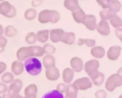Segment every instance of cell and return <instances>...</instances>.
I'll return each instance as SVG.
<instances>
[{"mask_svg": "<svg viewBox=\"0 0 122 98\" xmlns=\"http://www.w3.org/2000/svg\"><path fill=\"white\" fill-rule=\"evenodd\" d=\"M25 68L29 75L36 76L39 75L42 70V65L39 59L32 57L25 61Z\"/></svg>", "mask_w": 122, "mask_h": 98, "instance_id": "cell-1", "label": "cell"}, {"mask_svg": "<svg viewBox=\"0 0 122 98\" xmlns=\"http://www.w3.org/2000/svg\"><path fill=\"white\" fill-rule=\"evenodd\" d=\"M23 86L22 81L20 79L14 80L8 87V92L4 94L2 98H21L19 93L21 90Z\"/></svg>", "mask_w": 122, "mask_h": 98, "instance_id": "cell-2", "label": "cell"}, {"mask_svg": "<svg viewBox=\"0 0 122 98\" xmlns=\"http://www.w3.org/2000/svg\"><path fill=\"white\" fill-rule=\"evenodd\" d=\"M122 86V77L117 73L113 74L107 78L105 88L110 92L114 91L116 88Z\"/></svg>", "mask_w": 122, "mask_h": 98, "instance_id": "cell-3", "label": "cell"}, {"mask_svg": "<svg viewBox=\"0 0 122 98\" xmlns=\"http://www.w3.org/2000/svg\"><path fill=\"white\" fill-rule=\"evenodd\" d=\"M16 14V9L9 2L4 1L0 3V14L7 18H13Z\"/></svg>", "mask_w": 122, "mask_h": 98, "instance_id": "cell-4", "label": "cell"}, {"mask_svg": "<svg viewBox=\"0 0 122 98\" xmlns=\"http://www.w3.org/2000/svg\"><path fill=\"white\" fill-rule=\"evenodd\" d=\"M99 68H100V62L95 59L88 61L86 62L84 65L85 71L90 77L94 76L98 71Z\"/></svg>", "mask_w": 122, "mask_h": 98, "instance_id": "cell-5", "label": "cell"}, {"mask_svg": "<svg viewBox=\"0 0 122 98\" xmlns=\"http://www.w3.org/2000/svg\"><path fill=\"white\" fill-rule=\"evenodd\" d=\"M33 57V51L32 46H23L17 50L16 52V57L18 60L25 61L27 58Z\"/></svg>", "mask_w": 122, "mask_h": 98, "instance_id": "cell-6", "label": "cell"}, {"mask_svg": "<svg viewBox=\"0 0 122 98\" xmlns=\"http://www.w3.org/2000/svg\"><path fill=\"white\" fill-rule=\"evenodd\" d=\"M73 84L79 90L85 91L91 88L93 83L90 78L87 77H84L77 78Z\"/></svg>", "mask_w": 122, "mask_h": 98, "instance_id": "cell-7", "label": "cell"}, {"mask_svg": "<svg viewBox=\"0 0 122 98\" xmlns=\"http://www.w3.org/2000/svg\"><path fill=\"white\" fill-rule=\"evenodd\" d=\"M122 51V47L119 45H114L110 48L107 52V57L110 61H116L119 59Z\"/></svg>", "mask_w": 122, "mask_h": 98, "instance_id": "cell-8", "label": "cell"}, {"mask_svg": "<svg viewBox=\"0 0 122 98\" xmlns=\"http://www.w3.org/2000/svg\"><path fill=\"white\" fill-rule=\"evenodd\" d=\"M45 77L48 80L54 82L57 80L60 77L59 70L56 66L45 69Z\"/></svg>", "mask_w": 122, "mask_h": 98, "instance_id": "cell-9", "label": "cell"}, {"mask_svg": "<svg viewBox=\"0 0 122 98\" xmlns=\"http://www.w3.org/2000/svg\"><path fill=\"white\" fill-rule=\"evenodd\" d=\"M64 30L62 29H53L50 31V39L53 43H57L61 42L63 34L64 33Z\"/></svg>", "mask_w": 122, "mask_h": 98, "instance_id": "cell-10", "label": "cell"}, {"mask_svg": "<svg viewBox=\"0 0 122 98\" xmlns=\"http://www.w3.org/2000/svg\"><path fill=\"white\" fill-rule=\"evenodd\" d=\"M97 30L98 33L104 36H107L110 33V28L108 23L107 20H101L98 23L97 27Z\"/></svg>", "mask_w": 122, "mask_h": 98, "instance_id": "cell-11", "label": "cell"}, {"mask_svg": "<svg viewBox=\"0 0 122 98\" xmlns=\"http://www.w3.org/2000/svg\"><path fill=\"white\" fill-rule=\"evenodd\" d=\"M83 24L88 30L91 31H94L97 29L98 24L96 17L93 14H86L85 21Z\"/></svg>", "mask_w": 122, "mask_h": 98, "instance_id": "cell-12", "label": "cell"}, {"mask_svg": "<svg viewBox=\"0 0 122 98\" xmlns=\"http://www.w3.org/2000/svg\"><path fill=\"white\" fill-rule=\"evenodd\" d=\"M71 69L76 73H80L84 69V65L82 59L78 57H73L70 61Z\"/></svg>", "mask_w": 122, "mask_h": 98, "instance_id": "cell-13", "label": "cell"}, {"mask_svg": "<svg viewBox=\"0 0 122 98\" xmlns=\"http://www.w3.org/2000/svg\"><path fill=\"white\" fill-rule=\"evenodd\" d=\"M71 14L74 20L76 23L79 24H84L86 14L81 7L71 12Z\"/></svg>", "mask_w": 122, "mask_h": 98, "instance_id": "cell-14", "label": "cell"}, {"mask_svg": "<svg viewBox=\"0 0 122 98\" xmlns=\"http://www.w3.org/2000/svg\"><path fill=\"white\" fill-rule=\"evenodd\" d=\"M25 64L19 60L14 61L13 62L11 66V70L15 76H20L23 73L25 70Z\"/></svg>", "mask_w": 122, "mask_h": 98, "instance_id": "cell-15", "label": "cell"}, {"mask_svg": "<svg viewBox=\"0 0 122 98\" xmlns=\"http://www.w3.org/2000/svg\"><path fill=\"white\" fill-rule=\"evenodd\" d=\"M38 21L41 24H46L51 23V10L45 9L39 12L38 15Z\"/></svg>", "mask_w": 122, "mask_h": 98, "instance_id": "cell-16", "label": "cell"}, {"mask_svg": "<svg viewBox=\"0 0 122 98\" xmlns=\"http://www.w3.org/2000/svg\"><path fill=\"white\" fill-rule=\"evenodd\" d=\"M38 93V87L35 84H30L25 89L24 94L26 98H36Z\"/></svg>", "mask_w": 122, "mask_h": 98, "instance_id": "cell-17", "label": "cell"}, {"mask_svg": "<svg viewBox=\"0 0 122 98\" xmlns=\"http://www.w3.org/2000/svg\"><path fill=\"white\" fill-rule=\"evenodd\" d=\"M75 75V71L71 68H66L63 71L62 78L64 82L66 84H70L73 81Z\"/></svg>", "mask_w": 122, "mask_h": 98, "instance_id": "cell-18", "label": "cell"}, {"mask_svg": "<svg viewBox=\"0 0 122 98\" xmlns=\"http://www.w3.org/2000/svg\"><path fill=\"white\" fill-rule=\"evenodd\" d=\"M91 54L95 58L101 59L106 55V50L102 46H95L91 49Z\"/></svg>", "mask_w": 122, "mask_h": 98, "instance_id": "cell-19", "label": "cell"}, {"mask_svg": "<svg viewBox=\"0 0 122 98\" xmlns=\"http://www.w3.org/2000/svg\"><path fill=\"white\" fill-rule=\"evenodd\" d=\"M107 7L110 11L113 13H117L121 10L122 4L119 0H108Z\"/></svg>", "mask_w": 122, "mask_h": 98, "instance_id": "cell-20", "label": "cell"}, {"mask_svg": "<svg viewBox=\"0 0 122 98\" xmlns=\"http://www.w3.org/2000/svg\"><path fill=\"white\" fill-rule=\"evenodd\" d=\"M93 84L96 86H101L105 80V75L102 72L98 71L94 76L90 77Z\"/></svg>", "mask_w": 122, "mask_h": 98, "instance_id": "cell-21", "label": "cell"}, {"mask_svg": "<svg viewBox=\"0 0 122 98\" xmlns=\"http://www.w3.org/2000/svg\"><path fill=\"white\" fill-rule=\"evenodd\" d=\"M75 40H76V35L75 33L72 32H64L62 38L61 42L66 45H71L75 43Z\"/></svg>", "mask_w": 122, "mask_h": 98, "instance_id": "cell-22", "label": "cell"}, {"mask_svg": "<svg viewBox=\"0 0 122 98\" xmlns=\"http://www.w3.org/2000/svg\"><path fill=\"white\" fill-rule=\"evenodd\" d=\"M79 90L73 85V84H68L66 91V98H76Z\"/></svg>", "mask_w": 122, "mask_h": 98, "instance_id": "cell-23", "label": "cell"}, {"mask_svg": "<svg viewBox=\"0 0 122 98\" xmlns=\"http://www.w3.org/2000/svg\"><path fill=\"white\" fill-rule=\"evenodd\" d=\"M42 64L45 69L56 66V59L52 55L46 54L42 59Z\"/></svg>", "mask_w": 122, "mask_h": 98, "instance_id": "cell-24", "label": "cell"}, {"mask_svg": "<svg viewBox=\"0 0 122 98\" xmlns=\"http://www.w3.org/2000/svg\"><path fill=\"white\" fill-rule=\"evenodd\" d=\"M38 41L42 44H45L50 38V30H42L36 33Z\"/></svg>", "mask_w": 122, "mask_h": 98, "instance_id": "cell-25", "label": "cell"}, {"mask_svg": "<svg viewBox=\"0 0 122 98\" xmlns=\"http://www.w3.org/2000/svg\"><path fill=\"white\" fill-rule=\"evenodd\" d=\"M110 23L114 28H119L122 27V20L121 18L117 15L116 13H112L109 19Z\"/></svg>", "mask_w": 122, "mask_h": 98, "instance_id": "cell-26", "label": "cell"}, {"mask_svg": "<svg viewBox=\"0 0 122 98\" xmlns=\"http://www.w3.org/2000/svg\"><path fill=\"white\" fill-rule=\"evenodd\" d=\"M63 4L66 9L71 12L81 7L77 0H64Z\"/></svg>", "mask_w": 122, "mask_h": 98, "instance_id": "cell-27", "label": "cell"}, {"mask_svg": "<svg viewBox=\"0 0 122 98\" xmlns=\"http://www.w3.org/2000/svg\"><path fill=\"white\" fill-rule=\"evenodd\" d=\"M96 41L93 39H83V38H79L77 40V45L79 46H82L85 45L86 46L89 48H92L95 46Z\"/></svg>", "mask_w": 122, "mask_h": 98, "instance_id": "cell-28", "label": "cell"}, {"mask_svg": "<svg viewBox=\"0 0 122 98\" xmlns=\"http://www.w3.org/2000/svg\"><path fill=\"white\" fill-rule=\"evenodd\" d=\"M17 33V30L14 26L12 25H8L5 27L4 34L7 38H13L16 35Z\"/></svg>", "mask_w": 122, "mask_h": 98, "instance_id": "cell-29", "label": "cell"}, {"mask_svg": "<svg viewBox=\"0 0 122 98\" xmlns=\"http://www.w3.org/2000/svg\"><path fill=\"white\" fill-rule=\"evenodd\" d=\"M38 15L37 11L33 8H30L26 10L24 13L25 18L27 20H33L35 19Z\"/></svg>", "mask_w": 122, "mask_h": 98, "instance_id": "cell-30", "label": "cell"}, {"mask_svg": "<svg viewBox=\"0 0 122 98\" xmlns=\"http://www.w3.org/2000/svg\"><path fill=\"white\" fill-rule=\"evenodd\" d=\"M14 74L11 72H5L1 77V82L5 84H10L14 81Z\"/></svg>", "mask_w": 122, "mask_h": 98, "instance_id": "cell-31", "label": "cell"}, {"mask_svg": "<svg viewBox=\"0 0 122 98\" xmlns=\"http://www.w3.org/2000/svg\"><path fill=\"white\" fill-rule=\"evenodd\" d=\"M37 40L38 39H37L36 33H35V32H29L26 34V37H25V41L29 45H33L36 42Z\"/></svg>", "mask_w": 122, "mask_h": 98, "instance_id": "cell-32", "label": "cell"}, {"mask_svg": "<svg viewBox=\"0 0 122 98\" xmlns=\"http://www.w3.org/2000/svg\"><path fill=\"white\" fill-rule=\"evenodd\" d=\"M43 98H64V96H63V93H60V92H58V90L56 89V90H51V91L46 93V94L44 95V96H43Z\"/></svg>", "mask_w": 122, "mask_h": 98, "instance_id": "cell-33", "label": "cell"}, {"mask_svg": "<svg viewBox=\"0 0 122 98\" xmlns=\"http://www.w3.org/2000/svg\"><path fill=\"white\" fill-rule=\"evenodd\" d=\"M33 51V57H42L45 54V51L44 48L38 45L32 46Z\"/></svg>", "mask_w": 122, "mask_h": 98, "instance_id": "cell-34", "label": "cell"}, {"mask_svg": "<svg viewBox=\"0 0 122 98\" xmlns=\"http://www.w3.org/2000/svg\"><path fill=\"white\" fill-rule=\"evenodd\" d=\"M112 12L109 11L108 8L106 9H103L100 11V16L101 17V20H109L110 17L111 15L112 14Z\"/></svg>", "mask_w": 122, "mask_h": 98, "instance_id": "cell-35", "label": "cell"}, {"mask_svg": "<svg viewBox=\"0 0 122 98\" xmlns=\"http://www.w3.org/2000/svg\"><path fill=\"white\" fill-rule=\"evenodd\" d=\"M43 48H44V51H45V53L46 54L53 55L56 51V47L50 44H45L44 46H43Z\"/></svg>", "mask_w": 122, "mask_h": 98, "instance_id": "cell-36", "label": "cell"}, {"mask_svg": "<svg viewBox=\"0 0 122 98\" xmlns=\"http://www.w3.org/2000/svg\"><path fill=\"white\" fill-rule=\"evenodd\" d=\"M60 19V14L57 10H51V21L52 24L57 23Z\"/></svg>", "mask_w": 122, "mask_h": 98, "instance_id": "cell-37", "label": "cell"}, {"mask_svg": "<svg viewBox=\"0 0 122 98\" xmlns=\"http://www.w3.org/2000/svg\"><path fill=\"white\" fill-rule=\"evenodd\" d=\"M7 42L8 40L3 35L0 36V54L4 52Z\"/></svg>", "mask_w": 122, "mask_h": 98, "instance_id": "cell-38", "label": "cell"}, {"mask_svg": "<svg viewBox=\"0 0 122 98\" xmlns=\"http://www.w3.org/2000/svg\"><path fill=\"white\" fill-rule=\"evenodd\" d=\"M66 88H67V85L66 83H58L57 84V87H56V89L58 90V92H60L61 93H66Z\"/></svg>", "mask_w": 122, "mask_h": 98, "instance_id": "cell-39", "label": "cell"}, {"mask_svg": "<svg viewBox=\"0 0 122 98\" xmlns=\"http://www.w3.org/2000/svg\"><path fill=\"white\" fill-rule=\"evenodd\" d=\"M95 97L97 98H107V92L104 90H98L95 93Z\"/></svg>", "mask_w": 122, "mask_h": 98, "instance_id": "cell-40", "label": "cell"}, {"mask_svg": "<svg viewBox=\"0 0 122 98\" xmlns=\"http://www.w3.org/2000/svg\"><path fill=\"white\" fill-rule=\"evenodd\" d=\"M6 84H7L3 83V82H0V94L4 95V94L7 93L8 88Z\"/></svg>", "mask_w": 122, "mask_h": 98, "instance_id": "cell-41", "label": "cell"}, {"mask_svg": "<svg viewBox=\"0 0 122 98\" xmlns=\"http://www.w3.org/2000/svg\"><path fill=\"white\" fill-rule=\"evenodd\" d=\"M96 1L98 4L99 5L101 6L103 9H106L108 8L107 4H108V0H96Z\"/></svg>", "mask_w": 122, "mask_h": 98, "instance_id": "cell-42", "label": "cell"}, {"mask_svg": "<svg viewBox=\"0 0 122 98\" xmlns=\"http://www.w3.org/2000/svg\"><path fill=\"white\" fill-rule=\"evenodd\" d=\"M43 2H44V0H32L31 5L33 8H36L42 4Z\"/></svg>", "mask_w": 122, "mask_h": 98, "instance_id": "cell-43", "label": "cell"}, {"mask_svg": "<svg viewBox=\"0 0 122 98\" xmlns=\"http://www.w3.org/2000/svg\"><path fill=\"white\" fill-rule=\"evenodd\" d=\"M115 34L119 38L120 42L122 41V27L116 28L115 29Z\"/></svg>", "mask_w": 122, "mask_h": 98, "instance_id": "cell-44", "label": "cell"}, {"mask_svg": "<svg viewBox=\"0 0 122 98\" xmlns=\"http://www.w3.org/2000/svg\"><path fill=\"white\" fill-rule=\"evenodd\" d=\"M7 69V65L4 62L0 61V75L2 74Z\"/></svg>", "mask_w": 122, "mask_h": 98, "instance_id": "cell-45", "label": "cell"}, {"mask_svg": "<svg viewBox=\"0 0 122 98\" xmlns=\"http://www.w3.org/2000/svg\"><path fill=\"white\" fill-rule=\"evenodd\" d=\"M4 32V29L3 27L1 24H0V36L3 35Z\"/></svg>", "mask_w": 122, "mask_h": 98, "instance_id": "cell-46", "label": "cell"}, {"mask_svg": "<svg viewBox=\"0 0 122 98\" xmlns=\"http://www.w3.org/2000/svg\"><path fill=\"white\" fill-rule=\"evenodd\" d=\"M117 73L119 74H120V76L122 77V67L120 68V69L117 70Z\"/></svg>", "mask_w": 122, "mask_h": 98, "instance_id": "cell-47", "label": "cell"}, {"mask_svg": "<svg viewBox=\"0 0 122 98\" xmlns=\"http://www.w3.org/2000/svg\"><path fill=\"white\" fill-rule=\"evenodd\" d=\"M119 98H122V94H121V95H120V96H119Z\"/></svg>", "mask_w": 122, "mask_h": 98, "instance_id": "cell-48", "label": "cell"}, {"mask_svg": "<svg viewBox=\"0 0 122 98\" xmlns=\"http://www.w3.org/2000/svg\"><path fill=\"white\" fill-rule=\"evenodd\" d=\"M2 1H4V0H0V2H2Z\"/></svg>", "mask_w": 122, "mask_h": 98, "instance_id": "cell-49", "label": "cell"}, {"mask_svg": "<svg viewBox=\"0 0 122 98\" xmlns=\"http://www.w3.org/2000/svg\"></svg>", "mask_w": 122, "mask_h": 98, "instance_id": "cell-50", "label": "cell"}, {"mask_svg": "<svg viewBox=\"0 0 122 98\" xmlns=\"http://www.w3.org/2000/svg\"></svg>", "mask_w": 122, "mask_h": 98, "instance_id": "cell-51", "label": "cell"}]
</instances>
